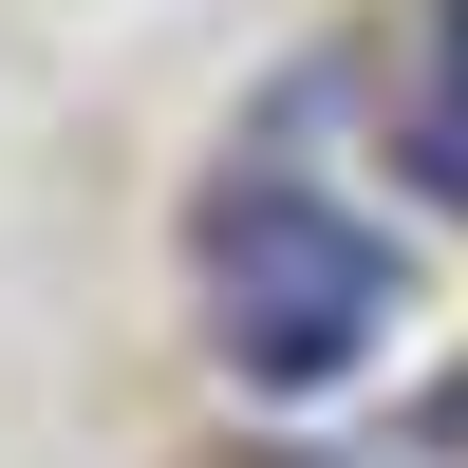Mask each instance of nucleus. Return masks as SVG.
Listing matches in <instances>:
<instances>
[{
  "label": "nucleus",
  "mask_w": 468,
  "mask_h": 468,
  "mask_svg": "<svg viewBox=\"0 0 468 468\" xmlns=\"http://www.w3.org/2000/svg\"><path fill=\"white\" fill-rule=\"evenodd\" d=\"M187 282H207V356L244 375L262 412L356 394V375L394 356V319H412L394 225H356L337 187H282V169H244V187L187 207Z\"/></svg>",
  "instance_id": "f257e3e1"
},
{
  "label": "nucleus",
  "mask_w": 468,
  "mask_h": 468,
  "mask_svg": "<svg viewBox=\"0 0 468 468\" xmlns=\"http://www.w3.org/2000/svg\"><path fill=\"white\" fill-rule=\"evenodd\" d=\"M450 37H468V0H450ZM450 112H468V57H450Z\"/></svg>",
  "instance_id": "f03ea898"
}]
</instances>
